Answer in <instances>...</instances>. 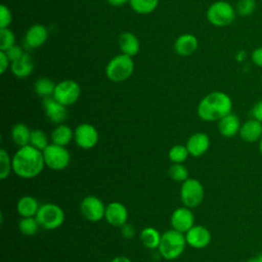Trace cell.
Returning a JSON list of instances; mask_svg holds the SVG:
<instances>
[{
  "label": "cell",
  "instance_id": "obj_37",
  "mask_svg": "<svg viewBox=\"0 0 262 262\" xmlns=\"http://www.w3.org/2000/svg\"><path fill=\"white\" fill-rule=\"evenodd\" d=\"M5 52H6L7 56H8V58H9V60L12 62V61L17 60L18 58H20L26 51L20 46L14 44L9 49H7Z\"/></svg>",
  "mask_w": 262,
  "mask_h": 262
},
{
  "label": "cell",
  "instance_id": "obj_41",
  "mask_svg": "<svg viewBox=\"0 0 262 262\" xmlns=\"http://www.w3.org/2000/svg\"><path fill=\"white\" fill-rule=\"evenodd\" d=\"M10 64H11V61L9 60L6 52L0 50V73L4 74L5 71L8 69V67H10Z\"/></svg>",
  "mask_w": 262,
  "mask_h": 262
},
{
  "label": "cell",
  "instance_id": "obj_44",
  "mask_svg": "<svg viewBox=\"0 0 262 262\" xmlns=\"http://www.w3.org/2000/svg\"><path fill=\"white\" fill-rule=\"evenodd\" d=\"M247 262H262V255H260V256H256V257H253V258L249 259Z\"/></svg>",
  "mask_w": 262,
  "mask_h": 262
},
{
  "label": "cell",
  "instance_id": "obj_39",
  "mask_svg": "<svg viewBox=\"0 0 262 262\" xmlns=\"http://www.w3.org/2000/svg\"><path fill=\"white\" fill-rule=\"evenodd\" d=\"M121 228V233L124 237L126 238H132L135 236L136 234V230L133 227V225L129 224V223H125L123 226L120 227Z\"/></svg>",
  "mask_w": 262,
  "mask_h": 262
},
{
  "label": "cell",
  "instance_id": "obj_2",
  "mask_svg": "<svg viewBox=\"0 0 262 262\" xmlns=\"http://www.w3.org/2000/svg\"><path fill=\"white\" fill-rule=\"evenodd\" d=\"M232 100L228 94L222 91L208 93L199 102L196 107L198 116L206 122L219 121L231 113Z\"/></svg>",
  "mask_w": 262,
  "mask_h": 262
},
{
  "label": "cell",
  "instance_id": "obj_22",
  "mask_svg": "<svg viewBox=\"0 0 262 262\" xmlns=\"http://www.w3.org/2000/svg\"><path fill=\"white\" fill-rule=\"evenodd\" d=\"M10 70L17 78L23 79L29 77L34 70V62L31 55L28 52H25L20 58L11 62Z\"/></svg>",
  "mask_w": 262,
  "mask_h": 262
},
{
  "label": "cell",
  "instance_id": "obj_33",
  "mask_svg": "<svg viewBox=\"0 0 262 262\" xmlns=\"http://www.w3.org/2000/svg\"><path fill=\"white\" fill-rule=\"evenodd\" d=\"M168 174L171 179L177 182H184L188 179V170L183 164H173L170 166Z\"/></svg>",
  "mask_w": 262,
  "mask_h": 262
},
{
  "label": "cell",
  "instance_id": "obj_1",
  "mask_svg": "<svg viewBox=\"0 0 262 262\" xmlns=\"http://www.w3.org/2000/svg\"><path fill=\"white\" fill-rule=\"evenodd\" d=\"M42 150L31 144L19 147L12 157V171L20 178L32 179L44 169Z\"/></svg>",
  "mask_w": 262,
  "mask_h": 262
},
{
  "label": "cell",
  "instance_id": "obj_20",
  "mask_svg": "<svg viewBox=\"0 0 262 262\" xmlns=\"http://www.w3.org/2000/svg\"><path fill=\"white\" fill-rule=\"evenodd\" d=\"M241 129V122L235 114H228L218 121V130L224 137L235 136Z\"/></svg>",
  "mask_w": 262,
  "mask_h": 262
},
{
  "label": "cell",
  "instance_id": "obj_27",
  "mask_svg": "<svg viewBox=\"0 0 262 262\" xmlns=\"http://www.w3.org/2000/svg\"><path fill=\"white\" fill-rule=\"evenodd\" d=\"M55 86H56V84H54V82L52 80H50L49 78L43 77V78H39L35 82L34 89H35V92L39 96L45 98V97L53 95Z\"/></svg>",
  "mask_w": 262,
  "mask_h": 262
},
{
  "label": "cell",
  "instance_id": "obj_15",
  "mask_svg": "<svg viewBox=\"0 0 262 262\" xmlns=\"http://www.w3.org/2000/svg\"><path fill=\"white\" fill-rule=\"evenodd\" d=\"M104 219L108 224L115 227H121L127 223V208L120 202H112L105 208Z\"/></svg>",
  "mask_w": 262,
  "mask_h": 262
},
{
  "label": "cell",
  "instance_id": "obj_36",
  "mask_svg": "<svg viewBox=\"0 0 262 262\" xmlns=\"http://www.w3.org/2000/svg\"><path fill=\"white\" fill-rule=\"evenodd\" d=\"M12 21V14L10 9L2 4L0 5V29L8 28Z\"/></svg>",
  "mask_w": 262,
  "mask_h": 262
},
{
  "label": "cell",
  "instance_id": "obj_45",
  "mask_svg": "<svg viewBox=\"0 0 262 262\" xmlns=\"http://www.w3.org/2000/svg\"><path fill=\"white\" fill-rule=\"evenodd\" d=\"M259 149H260V152H261V155H262V137H261V139L259 140Z\"/></svg>",
  "mask_w": 262,
  "mask_h": 262
},
{
  "label": "cell",
  "instance_id": "obj_16",
  "mask_svg": "<svg viewBox=\"0 0 262 262\" xmlns=\"http://www.w3.org/2000/svg\"><path fill=\"white\" fill-rule=\"evenodd\" d=\"M48 38V31L45 26L35 24L29 28L24 38V45L28 49L38 48L43 45Z\"/></svg>",
  "mask_w": 262,
  "mask_h": 262
},
{
  "label": "cell",
  "instance_id": "obj_7",
  "mask_svg": "<svg viewBox=\"0 0 262 262\" xmlns=\"http://www.w3.org/2000/svg\"><path fill=\"white\" fill-rule=\"evenodd\" d=\"M45 166L54 171L66 169L71 161V155L66 146L50 143L43 151Z\"/></svg>",
  "mask_w": 262,
  "mask_h": 262
},
{
  "label": "cell",
  "instance_id": "obj_13",
  "mask_svg": "<svg viewBox=\"0 0 262 262\" xmlns=\"http://www.w3.org/2000/svg\"><path fill=\"white\" fill-rule=\"evenodd\" d=\"M43 106L46 117L54 124H61L68 116L67 106L57 101L53 96L43 98Z\"/></svg>",
  "mask_w": 262,
  "mask_h": 262
},
{
  "label": "cell",
  "instance_id": "obj_28",
  "mask_svg": "<svg viewBox=\"0 0 262 262\" xmlns=\"http://www.w3.org/2000/svg\"><path fill=\"white\" fill-rule=\"evenodd\" d=\"M131 8L139 14H147L156 10L159 0H129Z\"/></svg>",
  "mask_w": 262,
  "mask_h": 262
},
{
  "label": "cell",
  "instance_id": "obj_42",
  "mask_svg": "<svg viewBox=\"0 0 262 262\" xmlns=\"http://www.w3.org/2000/svg\"><path fill=\"white\" fill-rule=\"evenodd\" d=\"M107 3L112 6H115V7H118V6H121V5H124L126 4L127 2H129V0H106Z\"/></svg>",
  "mask_w": 262,
  "mask_h": 262
},
{
  "label": "cell",
  "instance_id": "obj_17",
  "mask_svg": "<svg viewBox=\"0 0 262 262\" xmlns=\"http://www.w3.org/2000/svg\"><path fill=\"white\" fill-rule=\"evenodd\" d=\"M186 147L190 156L201 157L207 152L210 147V138L204 132L193 133L186 142Z\"/></svg>",
  "mask_w": 262,
  "mask_h": 262
},
{
  "label": "cell",
  "instance_id": "obj_19",
  "mask_svg": "<svg viewBox=\"0 0 262 262\" xmlns=\"http://www.w3.org/2000/svg\"><path fill=\"white\" fill-rule=\"evenodd\" d=\"M238 133L244 141L256 142L262 137V123L255 119H250L241 126Z\"/></svg>",
  "mask_w": 262,
  "mask_h": 262
},
{
  "label": "cell",
  "instance_id": "obj_23",
  "mask_svg": "<svg viewBox=\"0 0 262 262\" xmlns=\"http://www.w3.org/2000/svg\"><path fill=\"white\" fill-rule=\"evenodd\" d=\"M39 208L38 201L31 195L21 196L16 204L17 213L21 217H35Z\"/></svg>",
  "mask_w": 262,
  "mask_h": 262
},
{
  "label": "cell",
  "instance_id": "obj_10",
  "mask_svg": "<svg viewBox=\"0 0 262 262\" xmlns=\"http://www.w3.org/2000/svg\"><path fill=\"white\" fill-rule=\"evenodd\" d=\"M105 208L106 206L103 202L95 195H88L84 198L80 205L83 217L91 222H96L104 218Z\"/></svg>",
  "mask_w": 262,
  "mask_h": 262
},
{
  "label": "cell",
  "instance_id": "obj_31",
  "mask_svg": "<svg viewBox=\"0 0 262 262\" xmlns=\"http://www.w3.org/2000/svg\"><path fill=\"white\" fill-rule=\"evenodd\" d=\"M189 152L187 150L186 145H174L169 149L168 157L169 160L174 164H182L188 157Z\"/></svg>",
  "mask_w": 262,
  "mask_h": 262
},
{
  "label": "cell",
  "instance_id": "obj_9",
  "mask_svg": "<svg viewBox=\"0 0 262 262\" xmlns=\"http://www.w3.org/2000/svg\"><path fill=\"white\" fill-rule=\"evenodd\" d=\"M80 85L74 80H62L55 86L53 97L66 106L74 104L80 97Z\"/></svg>",
  "mask_w": 262,
  "mask_h": 262
},
{
  "label": "cell",
  "instance_id": "obj_8",
  "mask_svg": "<svg viewBox=\"0 0 262 262\" xmlns=\"http://www.w3.org/2000/svg\"><path fill=\"white\" fill-rule=\"evenodd\" d=\"M205 189L203 184L194 179L188 178L182 182L180 188V198L183 205L187 208L198 207L204 200Z\"/></svg>",
  "mask_w": 262,
  "mask_h": 262
},
{
  "label": "cell",
  "instance_id": "obj_5",
  "mask_svg": "<svg viewBox=\"0 0 262 262\" xmlns=\"http://www.w3.org/2000/svg\"><path fill=\"white\" fill-rule=\"evenodd\" d=\"M235 8L227 1L218 0L213 2L207 9L208 21L215 27H227L235 18Z\"/></svg>",
  "mask_w": 262,
  "mask_h": 262
},
{
  "label": "cell",
  "instance_id": "obj_35",
  "mask_svg": "<svg viewBox=\"0 0 262 262\" xmlns=\"http://www.w3.org/2000/svg\"><path fill=\"white\" fill-rule=\"evenodd\" d=\"M15 44V36L9 28L0 29V50L6 51Z\"/></svg>",
  "mask_w": 262,
  "mask_h": 262
},
{
  "label": "cell",
  "instance_id": "obj_3",
  "mask_svg": "<svg viewBox=\"0 0 262 262\" xmlns=\"http://www.w3.org/2000/svg\"><path fill=\"white\" fill-rule=\"evenodd\" d=\"M186 245L185 234L172 228L162 234L158 250L164 259L175 260L182 255Z\"/></svg>",
  "mask_w": 262,
  "mask_h": 262
},
{
  "label": "cell",
  "instance_id": "obj_21",
  "mask_svg": "<svg viewBox=\"0 0 262 262\" xmlns=\"http://www.w3.org/2000/svg\"><path fill=\"white\" fill-rule=\"evenodd\" d=\"M119 47L122 53L127 54L129 56H134L139 52L140 43L138 38L131 32H124L120 34L118 38Z\"/></svg>",
  "mask_w": 262,
  "mask_h": 262
},
{
  "label": "cell",
  "instance_id": "obj_25",
  "mask_svg": "<svg viewBox=\"0 0 262 262\" xmlns=\"http://www.w3.org/2000/svg\"><path fill=\"white\" fill-rule=\"evenodd\" d=\"M31 132L32 130H30L27 125L23 123H18V124H15L11 129V138L17 146L21 147L30 144Z\"/></svg>",
  "mask_w": 262,
  "mask_h": 262
},
{
  "label": "cell",
  "instance_id": "obj_6",
  "mask_svg": "<svg viewBox=\"0 0 262 262\" xmlns=\"http://www.w3.org/2000/svg\"><path fill=\"white\" fill-rule=\"evenodd\" d=\"M35 217L39 222L40 227L47 230H53L62 225L64 221V212L58 205L47 203L40 206Z\"/></svg>",
  "mask_w": 262,
  "mask_h": 262
},
{
  "label": "cell",
  "instance_id": "obj_11",
  "mask_svg": "<svg viewBox=\"0 0 262 262\" xmlns=\"http://www.w3.org/2000/svg\"><path fill=\"white\" fill-rule=\"evenodd\" d=\"M97 129L88 123L80 124L74 131V139L77 145L83 149H90L98 142Z\"/></svg>",
  "mask_w": 262,
  "mask_h": 262
},
{
  "label": "cell",
  "instance_id": "obj_40",
  "mask_svg": "<svg viewBox=\"0 0 262 262\" xmlns=\"http://www.w3.org/2000/svg\"><path fill=\"white\" fill-rule=\"evenodd\" d=\"M251 115L253 119L262 123V100H259L254 104L251 111Z\"/></svg>",
  "mask_w": 262,
  "mask_h": 262
},
{
  "label": "cell",
  "instance_id": "obj_38",
  "mask_svg": "<svg viewBox=\"0 0 262 262\" xmlns=\"http://www.w3.org/2000/svg\"><path fill=\"white\" fill-rule=\"evenodd\" d=\"M251 60L256 67L262 68V47H257L252 51Z\"/></svg>",
  "mask_w": 262,
  "mask_h": 262
},
{
  "label": "cell",
  "instance_id": "obj_32",
  "mask_svg": "<svg viewBox=\"0 0 262 262\" xmlns=\"http://www.w3.org/2000/svg\"><path fill=\"white\" fill-rule=\"evenodd\" d=\"M12 171V158L4 149H0V179H6Z\"/></svg>",
  "mask_w": 262,
  "mask_h": 262
},
{
  "label": "cell",
  "instance_id": "obj_43",
  "mask_svg": "<svg viewBox=\"0 0 262 262\" xmlns=\"http://www.w3.org/2000/svg\"><path fill=\"white\" fill-rule=\"evenodd\" d=\"M111 262H132L128 257H125V256H118V257H115L112 259Z\"/></svg>",
  "mask_w": 262,
  "mask_h": 262
},
{
  "label": "cell",
  "instance_id": "obj_12",
  "mask_svg": "<svg viewBox=\"0 0 262 262\" xmlns=\"http://www.w3.org/2000/svg\"><path fill=\"white\" fill-rule=\"evenodd\" d=\"M170 222L173 229L185 233L194 225V215L190 208L180 207L173 211Z\"/></svg>",
  "mask_w": 262,
  "mask_h": 262
},
{
  "label": "cell",
  "instance_id": "obj_24",
  "mask_svg": "<svg viewBox=\"0 0 262 262\" xmlns=\"http://www.w3.org/2000/svg\"><path fill=\"white\" fill-rule=\"evenodd\" d=\"M74 138V131L64 124H58L51 132V141L54 144L67 146Z\"/></svg>",
  "mask_w": 262,
  "mask_h": 262
},
{
  "label": "cell",
  "instance_id": "obj_30",
  "mask_svg": "<svg viewBox=\"0 0 262 262\" xmlns=\"http://www.w3.org/2000/svg\"><path fill=\"white\" fill-rule=\"evenodd\" d=\"M30 144L43 151L50 143L48 142L47 134L43 130L35 129V130H32L31 132Z\"/></svg>",
  "mask_w": 262,
  "mask_h": 262
},
{
  "label": "cell",
  "instance_id": "obj_34",
  "mask_svg": "<svg viewBox=\"0 0 262 262\" xmlns=\"http://www.w3.org/2000/svg\"><path fill=\"white\" fill-rule=\"evenodd\" d=\"M256 0H238L235 5V12L237 15L247 17L250 16L256 9Z\"/></svg>",
  "mask_w": 262,
  "mask_h": 262
},
{
  "label": "cell",
  "instance_id": "obj_29",
  "mask_svg": "<svg viewBox=\"0 0 262 262\" xmlns=\"http://www.w3.org/2000/svg\"><path fill=\"white\" fill-rule=\"evenodd\" d=\"M18 227L23 234L31 236L37 233L40 225L36 217H23L18 223Z\"/></svg>",
  "mask_w": 262,
  "mask_h": 262
},
{
  "label": "cell",
  "instance_id": "obj_4",
  "mask_svg": "<svg viewBox=\"0 0 262 262\" xmlns=\"http://www.w3.org/2000/svg\"><path fill=\"white\" fill-rule=\"evenodd\" d=\"M134 71V61L131 56L121 53L114 56L105 67V75L112 82H123L131 77Z\"/></svg>",
  "mask_w": 262,
  "mask_h": 262
},
{
  "label": "cell",
  "instance_id": "obj_18",
  "mask_svg": "<svg viewBox=\"0 0 262 262\" xmlns=\"http://www.w3.org/2000/svg\"><path fill=\"white\" fill-rule=\"evenodd\" d=\"M199 41L198 38L192 34H182L180 35L174 43V49L176 53L180 56H189L194 53L198 49Z\"/></svg>",
  "mask_w": 262,
  "mask_h": 262
},
{
  "label": "cell",
  "instance_id": "obj_14",
  "mask_svg": "<svg viewBox=\"0 0 262 262\" xmlns=\"http://www.w3.org/2000/svg\"><path fill=\"white\" fill-rule=\"evenodd\" d=\"M184 234L187 245L194 249H204L211 242V233L203 225H193Z\"/></svg>",
  "mask_w": 262,
  "mask_h": 262
},
{
  "label": "cell",
  "instance_id": "obj_26",
  "mask_svg": "<svg viewBox=\"0 0 262 262\" xmlns=\"http://www.w3.org/2000/svg\"><path fill=\"white\" fill-rule=\"evenodd\" d=\"M162 234L154 227H145L140 232V239L143 246L147 249L155 250L159 248Z\"/></svg>",
  "mask_w": 262,
  "mask_h": 262
}]
</instances>
